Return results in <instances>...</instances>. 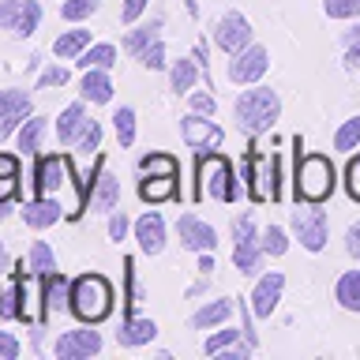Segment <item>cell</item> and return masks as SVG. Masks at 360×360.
<instances>
[{"label": "cell", "mask_w": 360, "mask_h": 360, "mask_svg": "<svg viewBox=\"0 0 360 360\" xmlns=\"http://www.w3.org/2000/svg\"><path fill=\"white\" fill-rule=\"evenodd\" d=\"M112 128H117V143L120 146H131L135 143V109L120 105L117 112H112Z\"/></svg>", "instance_id": "d6a6232c"}, {"label": "cell", "mask_w": 360, "mask_h": 360, "mask_svg": "<svg viewBox=\"0 0 360 360\" xmlns=\"http://www.w3.org/2000/svg\"><path fill=\"white\" fill-rule=\"evenodd\" d=\"M135 308V263L124 259V315H131Z\"/></svg>", "instance_id": "b9f144b4"}, {"label": "cell", "mask_w": 360, "mask_h": 360, "mask_svg": "<svg viewBox=\"0 0 360 360\" xmlns=\"http://www.w3.org/2000/svg\"><path fill=\"white\" fill-rule=\"evenodd\" d=\"M266 68H270V53L263 49V45H244V49L233 53V60H229V79L236 86L240 83H259V79L266 75Z\"/></svg>", "instance_id": "9c48e42d"}, {"label": "cell", "mask_w": 360, "mask_h": 360, "mask_svg": "<svg viewBox=\"0 0 360 360\" xmlns=\"http://www.w3.org/2000/svg\"><path fill=\"white\" fill-rule=\"evenodd\" d=\"M263 240L255 236V221L252 214H240V218L233 221V263L240 274H259V266H263Z\"/></svg>", "instance_id": "8992f818"}, {"label": "cell", "mask_w": 360, "mask_h": 360, "mask_svg": "<svg viewBox=\"0 0 360 360\" xmlns=\"http://www.w3.org/2000/svg\"><path fill=\"white\" fill-rule=\"evenodd\" d=\"M342 41H345V45H360V19H356L353 27H349V30L342 34Z\"/></svg>", "instance_id": "9f6ffc18"}, {"label": "cell", "mask_w": 360, "mask_h": 360, "mask_svg": "<svg viewBox=\"0 0 360 360\" xmlns=\"http://www.w3.org/2000/svg\"><path fill=\"white\" fill-rule=\"evenodd\" d=\"M199 83V60L191 56V60H176L169 68V86L176 90V94H191V86Z\"/></svg>", "instance_id": "484cf974"}, {"label": "cell", "mask_w": 360, "mask_h": 360, "mask_svg": "<svg viewBox=\"0 0 360 360\" xmlns=\"http://www.w3.org/2000/svg\"><path fill=\"white\" fill-rule=\"evenodd\" d=\"M259 240H263V252L274 255V259L289 252V236H285V229H278V225H270V229L259 236Z\"/></svg>", "instance_id": "74e56055"}, {"label": "cell", "mask_w": 360, "mask_h": 360, "mask_svg": "<svg viewBox=\"0 0 360 360\" xmlns=\"http://www.w3.org/2000/svg\"><path fill=\"white\" fill-rule=\"evenodd\" d=\"M45 285H41V300H45V315H53V311H60L68 308V300H72V281H68L64 274H45L41 278Z\"/></svg>", "instance_id": "ffe728a7"}, {"label": "cell", "mask_w": 360, "mask_h": 360, "mask_svg": "<svg viewBox=\"0 0 360 360\" xmlns=\"http://www.w3.org/2000/svg\"><path fill=\"white\" fill-rule=\"evenodd\" d=\"M244 173H248V188H252L255 202H278L281 188H278V154H259L252 150L244 158Z\"/></svg>", "instance_id": "5b68a950"}, {"label": "cell", "mask_w": 360, "mask_h": 360, "mask_svg": "<svg viewBox=\"0 0 360 360\" xmlns=\"http://www.w3.org/2000/svg\"><path fill=\"white\" fill-rule=\"evenodd\" d=\"M135 240H139V248L146 255H158L165 248V221L158 210H146L139 221H135Z\"/></svg>", "instance_id": "9a60e30c"}, {"label": "cell", "mask_w": 360, "mask_h": 360, "mask_svg": "<svg viewBox=\"0 0 360 360\" xmlns=\"http://www.w3.org/2000/svg\"><path fill=\"white\" fill-rule=\"evenodd\" d=\"M229 315H233V300L221 297V300L202 304V308L191 315V326H195V330H210V326H221L225 319H229Z\"/></svg>", "instance_id": "7402d4cb"}, {"label": "cell", "mask_w": 360, "mask_h": 360, "mask_svg": "<svg viewBox=\"0 0 360 360\" xmlns=\"http://www.w3.org/2000/svg\"><path fill=\"white\" fill-rule=\"evenodd\" d=\"M176 236L188 252H214V244H218L214 225H207L202 218H195V214H184V218L176 221Z\"/></svg>", "instance_id": "4fadbf2b"}, {"label": "cell", "mask_w": 360, "mask_h": 360, "mask_svg": "<svg viewBox=\"0 0 360 360\" xmlns=\"http://www.w3.org/2000/svg\"><path fill=\"white\" fill-rule=\"evenodd\" d=\"M117 202H120V180L117 176H98V184L94 191H90V207L101 210V214H112L117 210Z\"/></svg>", "instance_id": "603a6c76"}, {"label": "cell", "mask_w": 360, "mask_h": 360, "mask_svg": "<svg viewBox=\"0 0 360 360\" xmlns=\"http://www.w3.org/2000/svg\"><path fill=\"white\" fill-rule=\"evenodd\" d=\"M281 292H285V274H281V270H270V274H263V278H259V285H255V292H252V311L259 315V319L274 315Z\"/></svg>", "instance_id": "5bb4252c"}, {"label": "cell", "mask_w": 360, "mask_h": 360, "mask_svg": "<svg viewBox=\"0 0 360 360\" xmlns=\"http://www.w3.org/2000/svg\"><path fill=\"white\" fill-rule=\"evenodd\" d=\"M19 195V176H0V202H15Z\"/></svg>", "instance_id": "681fc988"}, {"label": "cell", "mask_w": 360, "mask_h": 360, "mask_svg": "<svg viewBox=\"0 0 360 360\" xmlns=\"http://www.w3.org/2000/svg\"><path fill=\"white\" fill-rule=\"evenodd\" d=\"M195 199H218L236 202L240 199V180L233 173V162L225 154H199V173H195Z\"/></svg>", "instance_id": "3957f363"}, {"label": "cell", "mask_w": 360, "mask_h": 360, "mask_svg": "<svg viewBox=\"0 0 360 360\" xmlns=\"http://www.w3.org/2000/svg\"><path fill=\"white\" fill-rule=\"evenodd\" d=\"M323 11L330 19H360V0H323Z\"/></svg>", "instance_id": "f35d334b"}, {"label": "cell", "mask_w": 360, "mask_h": 360, "mask_svg": "<svg viewBox=\"0 0 360 360\" xmlns=\"http://www.w3.org/2000/svg\"><path fill=\"white\" fill-rule=\"evenodd\" d=\"M98 11V0H64L60 4V15L68 19V22H83V19H90Z\"/></svg>", "instance_id": "d590c367"}, {"label": "cell", "mask_w": 360, "mask_h": 360, "mask_svg": "<svg viewBox=\"0 0 360 360\" xmlns=\"http://www.w3.org/2000/svg\"><path fill=\"white\" fill-rule=\"evenodd\" d=\"M146 11V0H124V8H120V19L124 22H135Z\"/></svg>", "instance_id": "816d5d0a"}, {"label": "cell", "mask_w": 360, "mask_h": 360, "mask_svg": "<svg viewBox=\"0 0 360 360\" xmlns=\"http://www.w3.org/2000/svg\"><path fill=\"white\" fill-rule=\"evenodd\" d=\"M345 191L353 202H360V154H353L345 165Z\"/></svg>", "instance_id": "60d3db41"}, {"label": "cell", "mask_w": 360, "mask_h": 360, "mask_svg": "<svg viewBox=\"0 0 360 360\" xmlns=\"http://www.w3.org/2000/svg\"><path fill=\"white\" fill-rule=\"evenodd\" d=\"M86 45H90V30L75 27V30H64L60 38L53 41V53L60 56V60H79V53H83Z\"/></svg>", "instance_id": "cb8c5ba5"}, {"label": "cell", "mask_w": 360, "mask_h": 360, "mask_svg": "<svg viewBox=\"0 0 360 360\" xmlns=\"http://www.w3.org/2000/svg\"><path fill=\"white\" fill-rule=\"evenodd\" d=\"M356 146H360V117H349L334 131V150H356Z\"/></svg>", "instance_id": "836d02e7"}, {"label": "cell", "mask_w": 360, "mask_h": 360, "mask_svg": "<svg viewBox=\"0 0 360 360\" xmlns=\"http://www.w3.org/2000/svg\"><path fill=\"white\" fill-rule=\"evenodd\" d=\"M101 353V334L98 330H68L56 338V356L60 360H86Z\"/></svg>", "instance_id": "7c38bea8"}, {"label": "cell", "mask_w": 360, "mask_h": 360, "mask_svg": "<svg viewBox=\"0 0 360 360\" xmlns=\"http://www.w3.org/2000/svg\"><path fill=\"white\" fill-rule=\"evenodd\" d=\"M41 135H45V117H30V120H22V128H19V150H41Z\"/></svg>", "instance_id": "4dcf8cb0"}, {"label": "cell", "mask_w": 360, "mask_h": 360, "mask_svg": "<svg viewBox=\"0 0 360 360\" xmlns=\"http://www.w3.org/2000/svg\"><path fill=\"white\" fill-rule=\"evenodd\" d=\"M214 41H218V49L225 53H240L244 45H252V22H248L240 11H229V15L218 19V27H214Z\"/></svg>", "instance_id": "8fae6325"}, {"label": "cell", "mask_w": 360, "mask_h": 360, "mask_svg": "<svg viewBox=\"0 0 360 360\" xmlns=\"http://www.w3.org/2000/svg\"><path fill=\"white\" fill-rule=\"evenodd\" d=\"M0 176H19V158L15 154H0Z\"/></svg>", "instance_id": "f5cc1de1"}, {"label": "cell", "mask_w": 360, "mask_h": 360, "mask_svg": "<svg viewBox=\"0 0 360 360\" xmlns=\"http://www.w3.org/2000/svg\"><path fill=\"white\" fill-rule=\"evenodd\" d=\"M191 109L202 112V117H214V112H218V98L202 94V90H199V94H191Z\"/></svg>", "instance_id": "7dc6e473"}, {"label": "cell", "mask_w": 360, "mask_h": 360, "mask_svg": "<svg viewBox=\"0 0 360 360\" xmlns=\"http://www.w3.org/2000/svg\"><path fill=\"white\" fill-rule=\"evenodd\" d=\"M236 342H240V330H218V334H210L207 342H202V353H207V356H221L225 349L236 345Z\"/></svg>", "instance_id": "8d00e7d4"}, {"label": "cell", "mask_w": 360, "mask_h": 360, "mask_svg": "<svg viewBox=\"0 0 360 360\" xmlns=\"http://www.w3.org/2000/svg\"><path fill=\"white\" fill-rule=\"evenodd\" d=\"M86 105L83 101H72L64 112H60V120H56V139H60L64 146H75L79 143V135H83V128H86Z\"/></svg>", "instance_id": "ac0fdd59"}, {"label": "cell", "mask_w": 360, "mask_h": 360, "mask_svg": "<svg viewBox=\"0 0 360 360\" xmlns=\"http://www.w3.org/2000/svg\"><path fill=\"white\" fill-rule=\"evenodd\" d=\"M22 120H27V117H0V139H4V135H11V131H15V128H19Z\"/></svg>", "instance_id": "11a10c76"}, {"label": "cell", "mask_w": 360, "mask_h": 360, "mask_svg": "<svg viewBox=\"0 0 360 360\" xmlns=\"http://www.w3.org/2000/svg\"><path fill=\"white\" fill-rule=\"evenodd\" d=\"M139 173L143 176H180V162H176L173 154L158 150V154L139 158Z\"/></svg>", "instance_id": "83f0119b"}, {"label": "cell", "mask_w": 360, "mask_h": 360, "mask_svg": "<svg viewBox=\"0 0 360 360\" xmlns=\"http://www.w3.org/2000/svg\"><path fill=\"white\" fill-rule=\"evenodd\" d=\"M27 266H30V274H38V278L53 274V270H56L53 248L45 244V240H34V244H30V255H27Z\"/></svg>", "instance_id": "f546056e"}, {"label": "cell", "mask_w": 360, "mask_h": 360, "mask_svg": "<svg viewBox=\"0 0 360 360\" xmlns=\"http://www.w3.org/2000/svg\"><path fill=\"white\" fill-rule=\"evenodd\" d=\"M176 184H180V176H143L139 180V199L143 202H169V199H176Z\"/></svg>", "instance_id": "44dd1931"}, {"label": "cell", "mask_w": 360, "mask_h": 360, "mask_svg": "<svg viewBox=\"0 0 360 360\" xmlns=\"http://www.w3.org/2000/svg\"><path fill=\"white\" fill-rule=\"evenodd\" d=\"M68 184H75V176H72V162L64 154H45L34 162V191L38 195H56Z\"/></svg>", "instance_id": "52a82bcc"}, {"label": "cell", "mask_w": 360, "mask_h": 360, "mask_svg": "<svg viewBox=\"0 0 360 360\" xmlns=\"http://www.w3.org/2000/svg\"><path fill=\"white\" fill-rule=\"evenodd\" d=\"M79 68H112L117 64V45H109V41H101V45H86L83 53H79Z\"/></svg>", "instance_id": "f1b7e54d"}, {"label": "cell", "mask_w": 360, "mask_h": 360, "mask_svg": "<svg viewBox=\"0 0 360 360\" xmlns=\"http://www.w3.org/2000/svg\"><path fill=\"white\" fill-rule=\"evenodd\" d=\"M345 252L353 255V259H360V218L345 229Z\"/></svg>", "instance_id": "c3c4849f"}, {"label": "cell", "mask_w": 360, "mask_h": 360, "mask_svg": "<svg viewBox=\"0 0 360 360\" xmlns=\"http://www.w3.org/2000/svg\"><path fill=\"white\" fill-rule=\"evenodd\" d=\"M79 94L94 105H105L112 101V79H109V68H86L83 83H79Z\"/></svg>", "instance_id": "d6986e66"}, {"label": "cell", "mask_w": 360, "mask_h": 360, "mask_svg": "<svg viewBox=\"0 0 360 360\" xmlns=\"http://www.w3.org/2000/svg\"><path fill=\"white\" fill-rule=\"evenodd\" d=\"M180 135H184V143L191 146V150H199V154L218 150L221 139H225V131L218 128V124H214L210 117H202V112H195V109L180 120Z\"/></svg>", "instance_id": "ba28073f"}, {"label": "cell", "mask_w": 360, "mask_h": 360, "mask_svg": "<svg viewBox=\"0 0 360 360\" xmlns=\"http://www.w3.org/2000/svg\"><path fill=\"white\" fill-rule=\"evenodd\" d=\"M19 356V342L8 330H0V360H15Z\"/></svg>", "instance_id": "f907efd6"}, {"label": "cell", "mask_w": 360, "mask_h": 360, "mask_svg": "<svg viewBox=\"0 0 360 360\" xmlns=\"http://www.w3.org/2000/svg\"><path fill=\"white\" fill-rule=\"evenodd\" d=\"M158 338V323L154 319H139V315H124L120 330H117V342L124 349H139V345H150Z\"/></svg>", "instance_id": "2e32d148"}, {"label": "cell", "mask_w": 360, "mask_h": 360, "mask_svg": "<svg viewBox=\"0 0 360 360\" xmlns=\"http://www.w3.org/2000/svg\"><path fill=\"white\" fill-rule=\"evenodd\" d=\"M162 27H165L162 19H150L146 27L128 30V38H124V49H128L131 56H143V49H150V45L158 41V30H162Z\"/></svg>", "instance_id": "4316f807"}, {"label": "cell", "mask_w": 360, "mask_h": 360, "mask_svg": "<svg viewBox=\"0 0 360 360\" xmlns=\"http://www.w3.org/2000/svg\"><path fill=\"white\" fill-rule=\"evenodd\" d=\"M124 236H128V214L124 210H112V218H109V240H124Z\"/></svg>", "instance_id": "bcb514c9"}, {"label": "cell", "mask_w": 360, "mask_h": 360, "mask_svg": "<svg viewBox=\"0 0 360 360\" xmlns=\"http://www.w3.org/2000/svg\"><path fill=\"white\" fill-rule=\"evenodd\" d=\"M64 83H68V68H49V72H41L38 90H53V86H64Z\"/></svg>", "instance_id": "f6af8a7d"}, {"label": "cell", "mask_w": 360, "mask_h": 360, "mask_svg": "<svg viewBox=\"0 0 360 360\" xmlns=\"http://www.w3.org/2000/svg\"><path fill=\"white\" fill-rule=\"evenodd\" d=\"M19 19H22V0H0V30H19Z\"/></svg>", "instance_id": "ab89813d"}, {"label": "cell", "mask_w": 360, "mask_h": 360, "mask_svg": "<svg viewBox=\"0 0 360 360\" xmlns=\"http://www.w3.org/2000/svg\"><path fill=\"white\" fill-rule=\"evenodd\" d=\"M184 4H188V15H199V4H195V0H184Z\"/></svg>", "instance_id": "680465c9"}, {"label": "cell", "mask_w": 360, "mask_h": 360, "mask_svg": "<svg viewBox=\"0 0 360 360\" xmlns=\"http://www.w3.org/2000/svg\"><path fill=\"white\" fill-rule=\"evenodd\" d=\"M0 117H30V94L0 90Z\"/></svg>", "instance_id": "1f68e13d"}, {"label": "cell", "mask_w": 360, "mask_h": 360, "mask_svg": "<svg viewBox=\"0 0 360 360\" xmlns=\"http://www.w3.org/2000/svg\"><path fill=\"white\" fill-rule=\"evenodd\" d=\"M292 233L308 252H323L326 248V214L319 202H311V210H292Z\"/></svg>", "instance_id": "30bf717a"}, {"label": "cell", "mask_w": 360, "mask_h": 360, "mask_svg": "<svg viewBox=\"0 0 360 360\" xmlns=\"http://www.w3.org/2000/svg\"><path fill=\"white\" fill-rule=\"evenodd\" d=\"M11 214V202H0V218H8Z\"/></svg>", "instance_id": "91938a15"}, {"label": "cell", "mask_w": 360, "mask_h": 360, "mask_svg": "<svg viewBox=\"0 0 360 360\" xmlns=\"http://www.w3.org/2000/svg\"><path fill=\"white\" fill-rule=\"evenodd\" d=\"M79 150H98V146H101V124L98 120H86V128H83V135H79Z\"/></svg>", "instance_id": "7bdbcfd3"}, {"label": "cell", "mask_w": 360, "mask_h": 360, "mask_svg": "<svg viewBox=\"0 0 360 360\" xmlns=\"http://www.w3.org/2000/svg\"><path fill=\"white\" fill-rule=\"evenodd\" d=\"M281 117V98L278 90L270 86H252L236 98V124L248 131V135H259V131H270Z\"/></svg>", "instance_id": "277c9868"}, {"label": "cell", "mask_w": 360, "mask_h": 360, "mask_svg": "<svg viewBox=\"0 0 360 360\" xmlns=\"http://www.w3.org/2000/svg\"><path fill=\"white\" fill-rule=\"evenodd\" d=\"M60 214H64L60 199L34 195V199L27 202V210H22V221H27L30 229H49V225H56V221H60Z\"/></svg>", "instance_id": "e0dca14e"}, {"label": "cell", "mask_w": 360, "mask_h": 360, "mask_svg": "<svg viewBox=\"0 0 360 360\" xmlns=\"http://www.w3.org/2000/svg\"><path fill=\"white\" fill-rule=\"evenodd\" d=\"M345 68L353 75H360V45H345Z\"/></svg>", "instance_id": "db71d44e"}, {"label": "cell", "mask_w": 360, "mask_h": 360, "mask_svg": "<svg viewBox=\"0 0 360 360\" xmlns=\"http://www.w3.org/2000/svg\"><path fill=\"white\" fill-rule=\"evenodd\" d=\"M139 60H143V68H150V72H162V68L169 64V60H165V45H162V41H154L150 49H143Z\"/></svg>", "instance_id": "ee69618b"}, {"label": "cell", "mask_w": 360, "mask_h": 360, "mask_svg": "<svg viewBox=\"0 0 360 360\" xmlns=\"http://www.w3.org/2000/svg\"><path fill=\"white\" fill-rule=\"evenodd\" d=\"M297 146V143H292ZM338 188V169L326 154H300L297 146V169H292V195H297V202H323L334 195Z\"/></svg>", "instance_id": "6da1fadb"}, {"label": "cell", "mask_w": 360, "mask_h": 360, "mask_svg": "<svg viewBox=\"0 0 360 360\" xmlns=\"http://www.w3.org/2000/svg\"><path fill=\"white\" fill-rule=\"evenodd\" d=\"M8 263H11V259H8V252H4V244H0V270H4Z\"/></svg>", "instance_id": "6f0895ef"}, {"label": "cell", "mask_w": 360, "mask_h": 360, "mask_svg": "<svg viewBox=\"0 0 360 360\" xmlns=\"http://www.w3.org/2000/svg\"><path fill=\"white\" fill-rule=\"evenodd\" d=\"M112 285H109V278H101V274H79L72 281V300H68V308H72V315L79 323H86V326H94L101 319H109L112 315Z\"/></svg>", "instance_id": "7a4b0ae2"}, {"label": "cell", "mask_w": 360, "mask_h": 360, "mask_svg": "<svg viewBox=\"0 0 360 360\" xmlns=\"http://www.w3.org/2000/svg\"><path fill=\"white\" fill-rule=\"evenodd\" d=\"M38 22H41V4L38 0H22V19H19L15 38H30V34L38 30Z\"/></svg>", "instance_id": "e575fe53"}, {"label": "cell", "mask_w": 360, "mask_h": 360, "mask_svg": "<svg viewBox=\"0 0 360 360\" xmlns=\"http://www.w3.org/2000/svg\"><path fill=\"white\" fill-rule=\"evenodd\" d=\"M334 300L345 311H360V270H345L334 285Z\"/></svg>", "instance_id": "d4e9b609"}]
</instances>
